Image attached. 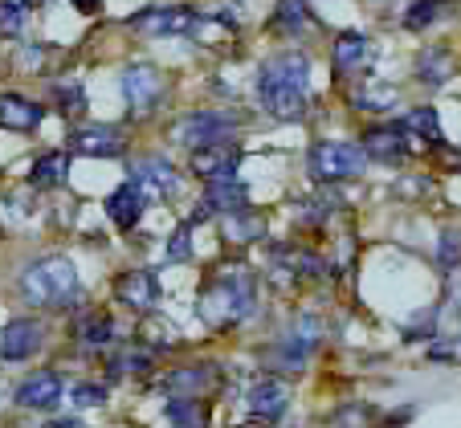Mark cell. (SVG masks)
<instances>
[{
  "label": "cell",
  "instance_id": "1",
  "mask_svg": "<svg viewBox=\"0 0 461 428\" xmlns=\"http://www.w3.org/2000/svg\"><path fill=\"white\" fill-rule=\"evenodd\" d=\"M253 306H258V278L249 265L233 257V262H221L217 273L204 281L196 310L212 331H229L253 315Z\"/></svg>",
  "mask_w": 461,
  "mask_h": 428
},
{
  "label": "cell",
  "instance_id": "2",
  "mask_svg": "<svg viewBox=\"0 0 461 428\" xmlns=\"http://www.w3.org/2000/svg\"><path fill=\"white\" fill-rule=\"evenodd\" d=\"M306 58L303 53H278L261 61L258 70V98L261 106L282 122H298L306 111Z\"/></svg>",
  "mask_w": 461,
  "mask_h": 428
},
{
  "label": "cell",
  "instance_id": "3",
  "mask_svg": "<svg viewBox=\"0 0 461 428\" xmlns=\"http://www.w3.org/2000/svg\"><path fill=\"white\" fill-rule=\"evenodd\" d=\"M82 286H78V270L70 257H41L21 273V298L29 306H70L78 302Z\"/></svg>",
  "mask_w": 461,
  "mask_h": 428
},
{
  "label": "cell",
  "instance_id": "4",
  "mask_svg": "<svg viewBox=\"0 0 461 428\" xmlns=\"http://www.w3.org/2000/svg\"><path fill=\"white\" fill-rule=\"evenodd\" d=\"M306 167H311L314 183L356 180V175H364L367 156H364V147H351V143H314Z\"/></svg>",
  "mask_w": 461,
  "mask_h": 428
},
{
  "label": "cell",
  "instance_id": "5",
  "mask_svg": "<svg viewBox=\"0 0 461 428\" xmlns=\"http://www.w3.org/2000/svg\"><path fill=\"white\" fill-rule=\"evenodd\" d=\"M233 131H237V119L217 114V111H196V114H184L172 135L180 147L201 151V147H212V143H225Z\"/></svg>",
  "mask_w": 461,
  "mask_h": 428
},
{
  "label": "cell",
  "instance_id": "6",
  "mask_svg": "<svg viewBox=\"0 0 461 428\" xmlns=\"http://www.w3.org/2000/svg\"><path fill=\"white\" fill-rule=\"evenodd\" d=\"M119 86H122V103L131 106V114H148L164 98V74L156 66H127Z\"/></svg>",
  "mask_w": 461,
  "mask_h": 428
},
{
  "label": "cell",
  "instance_id": "7",
  "mask_svg": "<svg viewBox=\"0 0 461 428\" xmlns=\"http://www.w3.org/2000/svg\"><path fill=\"white\" fill-rule=\"evenodd\" d=\"M131 183H135L143 196L172 201V196L180 192V172H176L167 159L148 156V159H135V164H131Z\"/></svg>",
  "mask_w": 461,
  "mask_h": 428
},
{
  "label": "cell",
  "instance_id": "8",
  "mask_svg": "<svg viewBox=\"0 0 461 428\" xmlns=\"http://www.w3.org/2000/svg\"><path fill=\"white\" fill-rule=\"evenodd\" d=\"M314 347H319V323L306 315V318H298L294 331H290L286 339L274 347L270 359H274V367H278V371H303Z\"/></svg>",
  "mask_w": 461,
  "mask_h": 428
},
{
  "label": "cell",
  "instance_id": "9",
  "mask_svg": "<svg viewBox=\"0 0 461 428\" xmlns=\"http://www.w3.org/2000/svg\"><path fill=\"white\" fill-rule=\"evenodd\" d=\"M45 343V326L37 318H13L5 331H0V359L5 363H25L41 351Z\"/></svg>",
  "mask_w": 461,
  "mask_h": 428
},
{
  "label": "cell",
  "instance_id": "10",
  "mask_svg": "<svg viewBox=\"0 0 461 428\" xmlns=\"http://www.w3.org/2000/svg\"><path fill=\"white\" fill-rule=\"evenodd\" d=\"M331 61H335V74H339V78H359L364 70H372L375 49L364 33H339L335 37Z\"/></svg>",
  "mask_w": 461,
  "mask_h": 428
},
{
  "label": "cell",
  "instance_id": "11",
  "mask_svg": "<svg viewBox=\"0 0 461 428\" xmlns=\"http://www.w3.org/2000/svg\"><path fill=\"white\" fill-rule=\"evenodd\" d=\"M114 294H119V302L127 306V310L148 315V310H156V302H159V281H156V273H148V270H131V273H119Z\"/></svg>",
  "mask_w": 461,
  "mask_h": 428
},
{
  "label": "cell",
  "instance_id": "12",
  "mask_svg": "<svg viewBox=\"0 0 461 428\" xmlns=\"http://www.w3.org/2000/svg\"><path fill=\"white\" fill-rule=\"evenodd\" d=\"M364 156L367 159H380V164H401L404 156L412 151V143H409V135H404V127L401 122H388V127H372V131L364 135Z\"/></svg>",
  "mask_w": 461,
  "mask_h": 428
},
{
  "label": "cell",
  "instance_id": "13",
  "mask_svg": "<svg viewBox=\"0 0 461 428\" xmlns=\"http://www.w3.org/2000/svg\"><path fill=\"white\" fill-rule=\"evenodd\" d=\"M122 135L114 127H82V131L70 135V151L74 156H86V159H114L122 156Z\"/></svg>",
  "mask_w": 461,
  "mask_h": 428
},
{
  "label": "cell",
  "instance_id": "14",
  "mask_svg": "<svg viewBox=\"0 0 461 428\" xmlns=\"http://www.w3.org/2000/svg\"><path fill=\"white\" fill-rule=\"evenodd\" d=\"M196 21L201 17L192 9H151V13H143V17H135L131 25L151 37H184L196 29Z\"/></svg>",
  "mask_w": 461,
  "mask_h": 428
},
{
  "label": "cell",
  "instance_id": "15",
  "mask_svg": "<svg viewBox=\"0 0 461 428\" xmlns=\"http://www.w3.org/2000/svg\"><path fill=\"white\" fill-rule=\"evenodd\" d=\"M237 164H241V151H237L233 143H212V147L192 151V159H188L192 175H201V180H221V175H233Z\"/></svg>",
  "mask_w": 461,
  "mask_h": 428
},
{
  "label": "cell",
  "instance_id": "16",
  "mask_svg": "<svg viewBox=\"0 0 461 428\" xmlns=\"http://www.w3.org/2000/svg\"><path fill=\"white\" fill-rule=\"evenodd\" d=\"M245 404H249L253 420H278L282 412L290 408V388L282 384V379H261V384L249 388Z\"/></svg>",
  "mask_w": 461,
  "mask_h": 428
},
{
  "label": "cell",
  "instance_id": "17",
  "mask_svg": "<svg viewBox=\"0 0 461 428\" xmlns=\"http://www.w3.org/2000/svg\"><path fill=\"white\" fill-rule=\"evenodd\" d=\"M61 392H66V388H61L58 371H37V376H29L25 384L17 388V404H21V408L45 412V408H58Z\"/></svg>",
  "mask_w": 461,
  "mask_h": 428
},
{
  "label": "cell",
  "instance_id": "18",
  "mask_svg": "<svg viewBox=\"0 0 461 428\" xmlns=\"http://www.w3.org/2000/svg\"><path fill=\"white\" fill-rule=\"evenodd\" d=\"M204 209L209 212H237L249 204V188H245L237 175H221V180H209V188H204Z\"/></svg>",
  "mask_w": 461,
  "mask_h": 428
},
{
  "label": "cell",
  "instance_id": "19",
  "mask_svg": "<svg viewBox=\"0 0 461 428\" xmlns=\"http://www.w3.org/2000/svg\"><path fill=\"white\" fill-rule=\"evenodd\" d=\"M41 119H45V111L33 98L0 94V127H9V131H33V127H41Z\"/></svg>",
  "mask_w": 461,
  "mask_h": 428
},
{
  "label": "cell",
  "instance_id": "20",
  "mask_svg": "<svg viewBox=\"0 0 461 428\" xmlns=\"http://www.w3.org/2000/svg\"><path fill=\"white\" fill-rule=\"evenodd\" d=\"M221 233H225L229 245H253L266 236V217L261 212H221Z\"/></svg>",
  "mask_w": 461,
  "mask_h": 428
},
{
  "label": "cell",
  "instance_id": "21",
  "mask_svg": "<svg viewBox=\"0 0 461 428\" xmlns=\"http://www.w3.org/2000/svg\"><path fill=\"white\" fill-rule=\"evenodd\" d=\"M106 217H111L119 228H135L143 217V192L135 183H122L119 192L106 196Z\"/></svg>",
  "mask_w": 461,
  "mask_h": 428
},
{
  "label": "cell",
  "instance_id": "22",
  "mask_svg": "<svg viewBox=\"0 0 461 428\" xmlns=\"http://www.w3.org/2000/svg\"><path fill=\"white\" fill-rule=\"evenodd\" d=\"M74 339H78V347H86V351L111 347L114 343V318L103 315V310H90V315H82L78 323H74Z\"/></svg>",
  "mask_w": 461,
  "mask_h": 428
},
{
  "label": "cell",
  "instance_id": "23",
  "mask_svg": "<svg viewBox=\"0 0 461 428\" xmlns=\"http://www.w3.org/2000/svg\"><path fill=\"white\" fill-rule=\"evenodd\" d=\"M66 172H70V156H66V151H45V156L29 167V183H33V188H58V183H66Z\"/></svg>",
  "mask_w": 461,
  "mask_h": 428
},
{
  "label": "cell",
  "instance_id": "24",
  "mask_svg": "<svg viewBox=\"0 0 461 428\" xmlns=\"http://www.w3.org/2000/svg\"><path fill=\"white\" fill-rule=\"evenodd\" d=\"M209 384H212V367L196 363V367H180V371H172V376L164 379V392H172V396H196V392H204Z\"/></svg>",
  "mask_w": 461,
  "mask_h": 428
},
{
  "label": "cell",
  "instance_id": "25",
  "mask_svg": "<svg viewBox=\"0 0 461 428\" xmlns=\"http://www.w3.org/2000/svg\"><path fill=\"white\" fill-rule=\"evenodd\" d=\"M167 420H172V428H209V408L196 396H172Z\"/></svg>",
  "mask_w": 461,
  "mask_h": 428
},
{
  "label": "cell",
  "instance_id": "26",
  "mask_svg": "<svg viewBox=\"0 0 461 428\" xmlns=\"http://www.w3.org/2000/svg\"><path fill=\"white\" fill-rule=\"evenodd\" d=\"M449 74H453V58H449V49H441V45H433V49H425L417 58V78L429 82V86L449 82Z\"/></svg>",
  "mask_w": 461,
  "mask_h": 428
},
{
  "label": "cell",
  "instance_id": "27",
  "mask_svg": "<svg viewBox=\"0 0 461 428\" xmlns=\"http://www.w3.org/2000/svg\"><path fill=\"white\" fill-rule=\"evenodd\" d=\"M274 21H278V29L282 33H290V37H298V33H306L311 29V9H306V0H278V9H274Z\"/></svg>",
  "mask_w": 461,
  "mask_h": 428
},
{
  "label": "cell",
  "instance_id": "28",
  "mask_svg": "<svg viewBox=\"0 0 461 428\" xmlns=\"http://www.w3.org/2000/svg\"><path fill=\"white\" fill-rule=\"evenodd\" d=\"M151 363H156V355H151L148 347H127V351H119V355L111 359V376L114 379L119 376H148Z\"/></svg>",
  "mask_w": 461,
  "mask_h": 428
},
{
  "label": "cell",
  "instance_id": "29",
  "mask_svg": "<svg viewBox=\"0 0 461 428\" xmlns=\"http://www.w3.org/2000/svg\"><path fill=\"white\" fill-rule=\"evenodd\" d=\"M401 127H404V135H417V139H425V143H441V122H437L433 106H417Z\"/></svg>",
  "mask_w": 461,
  "mask_h": 428
},
{
  "label": "cell",
  "instance_id": "30",
  "mask_svg": "<svg viewBox=\"0 0 461 428\" xmlns=\"http://www.w3.org/2000/svg\"><path fill=\"white\" fill-rule=\"evenodd\" d=\"M445 13H449L445 0H412L409 13H404V29H412V33H417V29H429L437 17H445Z\"/></svg>",
  "mask_w": 461,
  "mask_h": 428
},
{
  "label": "cell",
  "instance_id": "31",
  "mask_svg": "<svg viewBox=\"0 0 461 428\" xmlns=\"http://www.w3.org/2000/svg\"><path fill=\"white\" fill-rule=\"evenodd\" d=\"M53 98H58V106L66 114H78L82 106H86V90H82V82H58V86H53Z\"/></svg>",
  "mask_w": 461,
  "mask_h": 428
},
{
  "label": "cell",
  "instance_id": "32",
  "mask_svg": "<svg viewBox=\"0 0 461 428\" xmlns=\"http://www.w3.org/2000/svg\"><path fill=\"white\" fill-rule=\"evenodd\" d=\"M396 103V90H384V86H375V90H351V106H364V111H384V106H392Z\"/></svg>",
  "mask_w": 461,
  "mask_h": 428
},
{
  "label": "cell",
  "instance_id": "33",
  "mask_svg": "<svg viewBox=\"0 0 461 428\" xmlns=\"http://www.w3.org/2000/svg\"><path fill=\"white\" fill-rule=\"evenodd\" d=\"M25 33V9L0 0V37H21Z\"/></svg>",
  "mask_w": 461,
  "mask_h": 428
},
{
  "label": "cell",
  "instance_id": "34",
  "mask_svg": "<svg viewBox=\"0 0 461 428\" xmlns=\"http://www.w3.org/2000/svg\"><path fill=\"white\" fill-rule=\"evenodd\" d=\"M437 262H441V270H457L461 265V228L441 233V254H437Z\"/></svg>",
  "mask_w": 461,
  "mask_h": 428
},
{
  "label": "cell",
  "instance_id": "35",
  "mask_svg": "<svg viewBox=\"0 0 461 428\" xmlns=\"http://www.w3.org/2000/svg\"><path fill=\"white\" fill-rule=\"evenodd\" d=\"M188 257H192V233H188V225H180L172 233V241H167V262L180 265V262H188Z\"/></svg>",
  "mask_w": 461,
  "mask_h": 428
},
{
  "label": "cell",
  "instance_id": "36",
  "mask_svg": "<svg viewBox=\"0 0 461 428\" xmlns=\"http://www.w3.org/2000/svg\"><path fill=\"white\" fill-rule=\"evenodd\" d=\"M429 359H437V363H461V334L433 343V347H429Z\"/></svg>",
  "mask_w": 461,
  "mask_h": 428
},
{
  "label": "cell",
  "instance_id": "37",
  "mask_svg": "<svg viewBox=\"0 0 461 428\" xmlns=\"http://www.w3.org/2000/svg\"><path fill=\"white\" fill-rule=\"evenodd\" d=\"M74 404H78V408H98V404H106V388L103 384H78L74 388Z\"/></svg>",
  "mask_w": 461,
  "mask_h": 428
},
{
  "label": "cell",
  "instance_id": "38",
  "mask_svg": "<svg viewBox=\"0 0 461 428\" xmlns=\"http://www.w3.org/2000/svg\"><path fill=\"white\" fill-rule=\"evenodd\" d=\"M437 326V315L433 310H420V318H412L409 326H404V339H412V334H429Z\"/></svg>",
  "mask_w": 461,
  "mask_h": 428
},
{
  "label": "cell",
  "instance_id": "39",
  "mask_svg": "<svg viewBox=\"0 0 461 428\" xmlns=\"http://www.w3.org/2000/svg\"><path fill=\"white\" fill-rule=\"evenodd\" d=\"M70 4L82 13V17H95V13L103 9V0H70Z\"/></svg>",
  "mask_w": 461,
  "mask_h": 428
},
{
  "label": "cell",
  "instance_id": "40",
  "mask_svg": "<svg viewBox=\"0 0 461 428\" xmlns=\"http://www.w3.org/2000/svg\"><path fill=\"white\" fill-rule=\"evenodd\" d=\"M41 428H86L82 420H50V424H41Z\"/></svg>",
  "mask_w": 461,
  "mask_h": 428
},
{
  "label": "cell",
  "instance_id": "41",
  "mask_svg": "<svg viewBox=\"0 0 461 428\" xmlns=\"http://www.w3.org/2000/svg\"><path fill=\"white\" fill-rule=\"evenodd\" d=\"M25 4H45V0H25Z\"/></svg>",
  "mask_w": 461,
  "mask_h": 428
}]
</instances>
